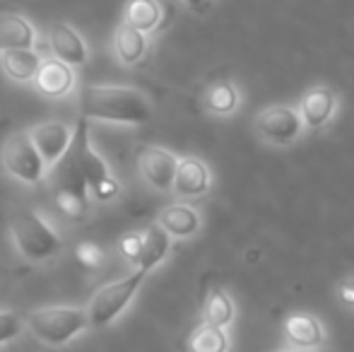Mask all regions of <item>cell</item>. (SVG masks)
<instances>
[{
  "label": "cell",
  "instance_id": "3",
  "mask_svg": "<svg viewBox=\"0 0 354 352\" xmlns=\"http://www.w3.org/2000/svg\"><path fill=\"white\" fill-rule=\"evenodd\" d=\"M71 157V162L77 169V174L82 176L84 186H87L89 196L94 201H113V198L121 193V183L113 176L111 167L106 165L102 155L92 147V140H89V126L87 121H80V126L75 128L73 133V142L66 152Z\"/></svg>",
  "mask_w": 354,
  "mask_h": 352
},
{
  "label": "cell",
  "instance_id": "28",
  "mask_svg": "<svg viewBox=\"0 0 354 352\" xmlns=\"http://www.w3.org/2000/svg\"><path fill=\"white\" fill-rule=\"evenodd\" d=\"M335 297L345 309L354 311V275L342 277L340 282L335 285Z\"/></svg>",
  "mask_w": 354,
  "mask_h": 352
},
{
  "label": "cell",
  "instance_id": "16",
  "mask_svg": "<svg viewBox=\"0 0 354 352\" xmlns=\"http://www.w3.org/2000/svg\"><path fill=\"white\" fill-rule=\"evenodd\" d=\"M48 46L53 51V58L68 63V66H84L87 63V46L84 39L66 22H56L48 29Z\"/></svg>",
  "mask_w": 354,
  "mask_h": 352
},
{
  "label": "cell",
  "instance_id": "21",
  "mask_svg": "<svg viewBox=\"0 0 354 352\" xmlns=\"http://www.w3.org/2000/svg\"><path fill=\"white\" fill-rule=\"evenodd\" d=\"M113 51L123 66H138L147 53V37L128 22H123L113 34Z\"/></svg>",
  "mask_w": 354,
  "mask_h": 352
},
{
  "label": "cell",
  "instance_id": "22",
  "mask_svg": "<svg viewBox=\"0 0 354 352\" xmlns=\"http://www.w3.org/2000/svg\"><path fill=\"white\" fill-rule=\"evenodd\" d=\"M203 321L210 326H219V328H232L236 321V304H234L232 295L222 287H212L205 297L203 304Z\"/></svg>",
  "mask_w": 354,
  "mask_h": 352
},
{
  "label": "cell",
  "instance_id": "20",
  "mask_svg": "<svg viewBox=\"0 0 354 352\" xmlns=\"http://www.w3.org/2000/svg\"><path fill=\"white\" fill-rule=\"evenodd\" d=\"M34 41H37L34 27L22 15H0V51H8V48H34Z\"/></svg>",
  "mask_w": 354,
  "mask_h": 352
},
{
  "label": "cell",
  "instance_id": "1",
  "mask_svg": "<svg viewBox=\"0 0 354 352\" xmlns=\"http://www.w3.org/2000/svg\"><path fill=\"white\" fill-rule=\"evenodd\" d=\"M80 113L84 121L142 126L152 118V102L128 85H87L80 89Z\"/></svg>",
  "mask_w": 354,
  "mask_h": 352
},
{
  "label": "cell",
  "instance_id": "9",
  "mask_svg": "<svg viewBox=\"0 0 354 352\" xmlns=\"http://www.w3.org/2000/svg\"><path fill=\"white\" fill-rule=\"evenodd\" d=\"M178 157L159 145H142L138 150V169L142 181L157 193H171Z\"/></svg>",
  "mask_w": 354,
  "mask_h": 352
},
{
  "label": "cell",
  "instance_id": "5",
  "mask_svg": "<svg viewBox=\"0 0 354 352\" xmlns=\"http://www.w3.org/2000/svg\"><path fill=\"white\" fill-rule=\"evenodd\" d=\"M147 277V272L136 268L128 277L123 280H116V282H109V285L99 287L94 292L92 302L87 304V321L92 328H104L109 326L111 321H116L118 316L126 311V306L133 302V297L138 295L140 285Z\"/></svg>",
  "mask_w": 354,
  "mask_h": 352
},
{
  "label": "cell",
  "instance_id": "4",
  "mask_svg": "<svg viewBox=\"0 0 354 352\" xmlns=\"http://www.w3.org/2000/svg\"><path fill=\"white\" fill-rule=\"evenodd\" d=\"M24 328L48 348H63L89 328L87 311L80 306H41L24 316Z\"/></svg>",
  "mask_w": 354,
  "mask_h": 352
},
{
  "label": "cell",
  "instance_id": "25",
  "mask_svg": "<svg viewBox=\"0 0 354 352\" xmlns=\"http://www.w3.org/2000/svg\"><path fill=\"white\" fill-rule=\"evenodd\" d=\"M75 256H77V261L84 268H87V270H97V268H102L104 259H106L104 249L94 244V241H82V244H77V249H75Z\"/></svg>",
  "mask_w": 354,
  "mask_h": 352
},
{
  "label": "cell",
  "instance_id": "26",
  "mask_svg": "<svg viewBox=\"0 0 354 352\" xmlns=\"http://www.w3.org/2000/svg\"><path fill=\"white\" fill-rule=\"evenodd\" d=\"M24 331V321L15 311H0V345L12 343Z\"/></svg>",
  "mask_w": 354,
  "mask_h": 352
},
{
  "label": "cell",
  "instance_id": "18",
  "mask_svg": "<svg viewBox=\"0 0 354 352\" xmlns=\"http://www.w3.org/2000/svg\"><path fill=\"white\" fill-rule=\"evenodd\" d=\"M39 53L34 48H8L0 51V68L15 82H32L39 71Z\"/></svg>",
  "mask_w": 354,
  "mask_h": 352
},
{
  "label": "cell",
  "instance_id": "17",
  "mask_svg": "<svg viewBox=\"0 0 354 352\" xmlns=\"http://www.w3.org/2000/svg\"><path fill=\"white\" fill-rule=\"evenodd\" d=\"M203 106L212 116H234L239 111V106H241V92L232 80H217L203 94Z\"/></svg>",
  "mask_w": 354,
  "mask_h": 352
},
{
  "label": "cell",
  "instance_id": "13",
  "mask_svg": "<svg viewBox=\"0 0 354 352\" xmlns=\"http://www.w3.org/2000/svg\"><path fill=\"white\" fill-rule=\"evenodd\" d=\"M299 116H301L306 131H321L335 118L337 109H340V99L326 85H316L301 94L299 99Z\"/></svg>",
  "mask_w": 354,
  "mask_h": 352
},
{
  "label": "cell",
  "instance_id": "19",
  "mask_svg": "<svg viewBox=\"0 0 354 352\" xmlns=\"http://www.w3.org/2000/svg\"><path fill=\"white\" fill-rule=\"evenodd\" d=\"M169 249H171V237L154 222L147 230H142V249H140V256H138L136 268H140L145 272L154 270V268L167 259Z\"/></svg>",
  "mask_w": 354,
  "mask_h": 352
},
{
  "label": "cell",
  "instance_id": "24",
  "mask_svg": "<svg viewBox=\"0 0 354 352\" xmlns=\"http://www.w3.org/2000/svg\"><path fill=\"white\" fill-rule=\"evenodd\" d=\"M126 22L142 34L152 32L162 22V5L157 0H131L126 5Z\"/></svg>",
  "mask_w": 354,
  "mask_h": 352
},
{
  "label": "cell",
  "instance_id": "10",
  "mask_svg": "<svg viewBox=\"0 0 354 352\" xmlns=\"http://www.w3.org/2000/svg\"><path fill=\"white\" fill-rule=\"evenodd\" d=\"M282 335L294 352H316L326 345V326L311 311H292L282 324Z\"/></svg>",
  "mask_w": 354,
  "mask_h": 352
},
{
  "label": "cell",
  "instance_id": "11",
  "mask_svg": "<svg viewBox=\"0 0 354 352\" xmlns=\"http://www.w3.org/2000/svg\"><path fill=\"white\" fill-rule=\"evenodd\" d=\"M27 133H29V138H32L41 162L46 165V169H53V167L66 157L68 147H71V142H73L75 128H71L63 121H44V123H37L34 128H29Z\"/></svg>",
  "mask_w": 354,
  "mask_h": 352
},
{
  "label": "cell",
  "instance_id": "2",
  "mask_svg": "<svg viewBox=\"0 0 354 352\" xmlns=\"http://www.w3.org/2000/svg\"><path fill=\"white\" fill-rule=\"evenodd\" d=\"M10 237L22 259L46 263L63 249V239L51 222L29 205H17L10 212Z\"/></svg>",
  "mask_w": 354,
  "mask_h": 352
},
{
  "label": "cell",
  "instance_id": "27",
  "mask_svg": "<svg viewBox=\"0 0 354 352\" xmlns=\"http://www.w3.org/2000/svg\"><path fill=\"white\" fill-rule=\"evenodd\" d=\"M140 249H142V232H128V234L121 239V244H118V251H121V256L133 268H136V263H138Z\"/></svg>",
  "mask_w": 354,
  "mask_h": 352
},
{
  "label": "cell",
  "instance_id": "30",
  "mask_svg": "<svg viewBox=\"0 0 354 352\" xmlns=\"http://www.w3.org/2000/svg\"><path fill=\"white\" fill-rule=\"evenodd\" d=\"M282 352H294V350H289V348H287V350H282Z\"/></svg>",
  "mask_w": 354,
  "mask_h": 352
},
{
  "label": "cell",
  "instance_id": "23",
  "mask_svg": "<svg viewBox=\"0 0 354 352\" xmlns=\"http://www.w3.org/2000/svg\"><path fill=\"white\" fill-rule=\"evenodd\" d=\"M232 350V335L227 328L210 326L203 321L193 333L188 335V352H229Z\"/></svg>",
  "mask_w": 354,
  "mask_h": 352
},
{
  "label": "cell",
  "instance_id": "8",
  "mask_svg": "<svg viewBox=\"0 0 354 352\" xmlns=\"http://www.w3.org/2000/svg\"><path fill=\"white\" fill-rule=\"evenodd\" d=\"M53 201L68 220H82L89 212V191L68 155L61 160V174L56 176Z\"/></svg>",
  "mask_w": 354,
  "mask_h": 352
},
{
  "label": "cell",
  "instance_id": "6",
  "mask_svg": "<svg viewBox=\"0 0 354 352\" xmlns=\"http://www.w3.org/2000/svg\"><path fill=\"white\" fill-rule=\"evenodd\" d=\"M253 131H256L258 140H263L270 147H292L306 133L299 109L292 104H272V106L263 109L253 118Z\"/></svg>",
  "mask_w": 354,
  "mask_h": 352
},
{
  "label": "cell",
  "instance_id": "12",
  "mask_svg": "<svg viewBox=\"0 0 354 352\" xmlns=\"http://www.w3.org/2000/svg\"><path fill=\"white\" fill-rule=\"evenodd\" d=\"M212 188V169L201 157H178L176 174H174L171 193L181 201H196L207 196Z\"/></svg>",
  "mask_w": 354,
  "mask_h": 352
},
{
  "label": "cell",
  "instance_id": "14",
  "mask_svg": "<svg viewBox=\"0 0 354 352\" xmlns=\"http://www.w3.org/2000/svg\"><path fill=\"white\" fill-rule=\"evenodd\" d=\"M157 225L167 232L171 239H193L203 230V217L188 203H171L162 207L157 217Z\"/></svg>",
  "mask_w": 354,
  "mask_h": 352
},
{
  "label": "cell",
  "instance_id": "29",
  "mask_svg": "<svg viewBox=\"0 0 354 352\" xmlns=\"http://www.w3.org/2000/svg\"><path fill=\"white\" fill-rule=\"evenodd\" d=\"M212 3L214 0H183V5H186L191 12H196V15H205L207 10L212 8Z\"/></svg>",
  "mask_w": 354,
  "mask_h": 352
},
{
  "label": "cell",
  "instance_id": "15",
  "mask_svg": "<svg viewBox=\"0 0 354 352\" xmlns=\"http://www.w3.org/2000/svg\"><path fill=\"white\" fill-rule=\"evenodd\" d=\"M34 85L39 92L48 99H61L68 97L75 87V73L68 63L58 61V58H46L39 63V71L34 75Z\"/></svg>",
  "mask_w": 354,
  "mask_h": 352
},
{
  "label": "cell",
  "instance_id": "7",
  "mask_svg": "<svg viewBox=\"0 0 354 352\" xmlns=\"http://www.w3.org/2000/svg\"><path fill=\"white\" fill-rule=\"evenodd\" d=\"M0 165H3L5 174L12 176L15 181L24 183V186H37L39 181H44V176L48 172L27 131L12 133L3 142V147H0Z\"/></svg>",
  "mask_w": 354,
  "mask_h": 352
}]
</instances>
